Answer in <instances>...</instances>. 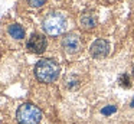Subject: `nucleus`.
I'll list each match as a JSON object with an SVG mask.
<instances>
[{"label":"nucleus","mask_w":134,"mask_h":124,"mask_svg":"<svg viewBox=\"0 0 134 124\" xmlns=\"http://www.w3.org/2000/svg\"><path fill=\"white\" fill-rule=\"evenodd\" d=\"M27 3H29L32 7H42V6L46 3V0H27Z\"/></svg>","instance_id":"f8f14e48"},{"label":"nucleus","mask_w":134,"mask_h":124,"mask_svg":"<svg viewBox=\"0 0 134 124\" xmlns=\"http://www.w3.org/2000/svg\"><path fill=\"white\" fill-rule=\"evenodd\" d=\"M42 26L49 36H58V35L64 33L65 28H66V19L62 13L52 12L43 19Z\"/></svg>","instance_id":"f03ea898"},{"label":"nucleus","mask_w":134,"mask_h":124,"mask_svg":"<svg viewBox=\"0 0 134 124\" xmlns=\"http://www.w3.org/2000/svg\"><path fill=\"white\" fill-rule=\"evenodd\" d=\"M115 111H117V107H115V105H107V107H104V108L101 110V114H104V115H111V114H114Z\"/></svg>","instance_id":"9b49d317"},{"label":"nucleus","mask_w":134,"mask_h":124,"mask_svg":"<svg viewBox=\"0 0 134 124\" xmlns=\"http://www.w3.org/2000/svg\"><path fill=\"white\" fill-rule=\"evenodd\" d=\"M65 84H66V87L69 89H74V88H76V87H78L79 79H78V78H75V77H68L66 81H65Z\"/></svg>","instance_id":"1a4fd4ad"},{"label":"nucleus","mask_w":134,"mask_h":124,"mask_svg":"<svg viewBox=\"0 0 134 124\" xmlns=\"http://www.w3.org/2000/svg\"><path fill=\"white\" fill-rule=\"evenodd\" d=\"M61 66L53 59H42L35 66V75L41 82H53L58 78Z\"/></svg>","instance_id":"f257e3e1"},{"label":"nucleus","mask_w":134,"mask_h":124,"mask_svg":"<svg viewBox=\"0 0 134 124\" xmlns=\"http://www.w3.org/2000/svg\"><path fill=\"white\" fill-rule=\"evenodd\" d=\"M46 46H48L46 37L39 33H32L26 42V48L30 52H33V53H43Z\"/></svg>","instance_id":"20e7f679"},{"label":"nucleus","mask_w":134,"mask_h":124,"mask_svg":"<svg viewBox=\"0 0 134 124\" xmlns=\"http://www.w3.org/2000/svg\"><path fill=\"white\" fill-rule=\"evenodd\" d=\"M62 48L65 49V52L69 55L74 53H78L79 51L82 49V42H81V37L75 33H71L66 35V36L62 39Z\"/></svg>","instance_id":"39448f33"},{"label":"nucleus","mask_w":134,"mask_h":124,"mask_svg":"<svg viewBox=\"0 0 134 124\" xmlns=\"http://www.w3.org/2000/svg\"><path fill=\"white\" fill-rule=\"evenodd\" d=\"M7 33H9L12 37H15V39L19 40V39H23V37H25V29L22 28L20 25L13 23V25L7 26Z\"/></svg>","instance_id":"6e6552de"},{"label":"nucleus","mask_w":134,"mask_h":124,"mask_svg":"<svg viewBox=\"0 0 134 124\" xmlns=\"http://www.w3.org/2000/svg\"><path fill=\"white\" fill-rule=\"evenodd\" d=\"M133 72H134V65H133Z\"/></svg>","instance_id":"4468645a"},{"label":"nucleus","mask_w":134,"mask_h":124,"mask_svg":"<svg viewBox=\"0 0 134 124\" xmlns=\"http://www.w3.org/2000/svg\"><path fill=\"white\" fill-rule=\"evenodd\" d=\"M118 82H120V85L121 87H124V88H130V77H128L127 74H121L120 75V78H118Z\"/></svg>","instance_id":"9d476101"},{"label":"nucleus","mask_w":134,"mask_h":124,"mask_svg":"<svg viewBox=\"0 0 134 124\" xmlns=\"http://www.w3.org/2000/svg\"><path fill=\"white\" fill-rule=\"evenodd\" d=\"M79 25H81V28L85 29V30H91V29H94V28H95V25H97L95 14L84 13L81 17H79Z\"/></svg>","instance_id":"0eeeda50"},{"label":"nucleus","mask_w":134,"mask_h":124,"mask_svg":"<svg viewBox=\"0 0 134 124\" xmlns=\"http://www.w3.org/2000/svg\"><path fill=\"white\" fill-rule=\"evenodd\" d=\"M19 124H39L42 118V112L33 104H22L16 112Z\"/></svg>","instance_id":"7ed1b4c3"},{"label":"nucleus","mask_w":134,"mask_h":124,"mask_svg":"<svg viewBox=\"0 0 134 124\" xmlns=\"http://www.w3.org/2000/svg\"><path fill=\"white\" fill-rule=\"evenodd\" d=\"M131 108H134V98H133V101H131Z\"/></svg>","instance_id":"ddd939ff"},{"label":"nucleus","mask_w":134,"mask_h":124,"mask_svg":"<svg viewBox=\"0 0 134 124\" xmlns=\"http://www.w3.org/2000/svg\"><path fill=\"white\" fill-rule=\"evenodd\" d=\"M110 52V45L107 40L104 39H97L92 42V45L90 46V53L92 55V58L95 59H102L105 58Z\"/></svg>","instance_id":"423d86ee"}]
</instances>
